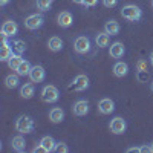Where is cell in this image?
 Here are the masks:
<instances>
[{
	"label": "cell",
	"instance_id": "1",
	"mask_svg": "<svg viewBox=\"0 0 153 153\" xmlns=\"http://www.w3.org/2000/svg\"><path fill=\"white\" fill-rule=\"evenodd\" d=\"M121 16H123V19L129 20V22H138L143 17V12L139 9V6H136V5H126L121 8Z\"/></svg>",
	"mask_w": 153,
	"mask_h": 153
},
{
	"label": "cell",
	"instance_id": "2",
	"mask_svg": "<svg viewBox=\"0 0 153 153\" xmlns=\"http://www.w3.org/2000/svg\"><path fill=\"white\" fill-rule=\"evenodd\" d=\"M16 129L20 133H29L34 130V121L28 115H20L16 121Z\"/></svg>",
	"mask_w": 153,
	"mask_h": 153
},
{
	"label": "cell",
	"instance_id": "3",
	"mask_svg": "<svg viewBox=\"0 0 153 153\" xmlns=\"http://www.w3.org/2000/svg\"><path fill=\"white\" fill-rule=\"evenodd\" d=\"M60 98V92H58V89L55 86H45L43 87V91H42V100L45 101V103H57Z\"/></svg>",
	"mask_w": 153,
	"mask_h": 153
},
{
	"label": "cell",
	"instance_id": "4",
	"mask_svg": "<svg viewBox=\"0 0 153 153\" xmlns=\"http://www.w3.org/2000/svg\"><path fill=\"white\" fill-rule=\"evenodd\" d=\"M74 49H75V52H78V54H87L89 49H91V40H89L86 35L76 37L75 42H74Z\"/></svg>",
	"mask_w": 153,
	"mask_h": 153
},
{
	"label": "cell",
	"instance_id": "5",
	"mask_svg": "<svg viewBox=\"0 0 153 153\" xmlns=\"http://www.w3.org/2000/svg\"><path fill=\"white\" fill-rule=\"evenodd\" d=\"M109 129L112 133L115 135H123L127 129V124H126V120L121 118V117H117V118H113L109 124Z\"/></svg>",
	"mask_w": 153,
	"mask_h": 153
},
{
	"label": "cell",
	"instance_id": "6",
	"mask_svg": "<svg viewBox=\"0 0 153 153\" xmlns=\"http://www.w3.org/2000/svg\"><path fill=\"white\" fill-rule=\"evenodd\" d=\"M43 22H45V19H43L42 14H31V16H28L26 19H25V26H26L28 29H31V31H34V29L40 28L43 25Z\"/></svg>",
	"mask_w": 153,
	"mask_h": 153
},
{
	"label": "cell",
	"instance_id": "7",
	"mask_svg": "<svg viewBox=\"0 0 153 153\" xmlns=\"http://www.w3.org/2000/svg\"><path fill=\"white\" fill-rule=\"evenodd\" d=\"M45 75H46V72H45V68H43V66L35 65V66L31 68L29 78H31L32 83H42V81L45 80Z\"/></svg>",
	"mask_w": 153,
	"mask_h": 153
},
{
	"label": "cell",
	"instance_id": "8",
	"mask_svg": "<svg viewBox=\"0 0 153 153\" xmlns=\"http://www.w3.org/2000/svg\"><path fill=\"white\" fill-rule=\"evenodd\" d=\"M89 87V78H87V75H76L74 81H72V86L71 89H74V91H86V89Z\"/></svg>",
	"mask_w": 153,
	"mask_h": 153
},
{
	"label": "cell",
	"instance_id": "9",
	"mask_svg": "<svg viewBox=\"0 0 153 153\" xmlns=\"http://www.w3.org/2000/svg\"><path fill=\"white\" fill-rule=\"evenodd\" d=\"M19 31V26H17V23L14 20H6L3 23V26H2V35L3 37H14Z\"/></svg>",
	"mask_w": 153,
	"mask_h": 153
},
{
	"label": "cell",
	"instance_id": "10",
	"mask_svg": "<svg viewBox=\"0 0 153 153\" xmlns=\"http://www.w3.org/2000/svg\"><path fill=\"white\" fill-rule=\"evenodd\" d=\"M98 110L103 115H110L115 110V103L110 98H103V100H100V103H98Z\"/></svg>",
	"mask_w": 153,
	"mask_h": 153
},
{
	"label": "cell",
	"instance_id": "11",
	"mask_svg": "<svg viewBox=\"0 0 153 153\" xmlns=\"http://www.w3.org/2000/svg\"><path fill=\"white\" fill-rule=\"evenodd\" d=\"M72 112H74V115H76V117H84V115H87V112H89V103L86 100H78L74 104Z\"/></svg>",
	"mask_w": 153,
	"mask_h": 153
},
{
	"label": "cell",
	"instance_id": "12",
	"mask_svg": "<svg viewBox=\"0 0 153 153\" xmlns=\"http://www.w3.org/2000/svg\"><path fill=\"white\" fill-rule=\"evenodd\" d=\"M12 55H14V54H12V48L8 43L6 37H3V40H2V51H0V60H2V61H8Z\"/></svg>",
	"mask_w": 153,
	"mask_h": 153
},
{
	"label": "cell",
	"instance_id": "13",
	"mask_svg": "<svg viewBox=\"0 0 153 153\" xmlns=\"http://www.w3.org/2000/svg\"><path fill=\"white\" fill-rule=\"evenodd\" d=\"M57 22H58V25H60L61 28H69L71 25H72V22H74V17H72L71 12L63 11V12H60V14H58Z\"/></svg>",
	"mask_w": 153,
	"mask_h": 153
},
{
	"label": "cell",
	"instance_id": "14",
	"mask_svg": "<svg viewBox=\"0 0 153 153\" xmlns=\"http://www.w3.org/2000/svg\"><path fill=\"white\" fill-rule=\"evenodd\" d=\"M126 52V49H124V45L121 42H115L110 45V57L112 58H121Z\"/></svg>",
	"mask_w": 153,
	"mask_h": 153
},
{
	"label": "cell",
	"instance_id": "15",
	"mask_svg": "<svg viewBox=\"0 0 153 153\" xmlns=\"http://www.w3.org/2000/svg\"><path fill=\"white\" fill-rule=\"evenodd\" d=\"M11 146H12V149H14L16 152H19V153H23L25 150H26V143H25V138L22 135H17V136L12 138Z\"/></svg>",
	"mask_w": 153,
	"mask_h": 153
},
{
	"label": "cell",
	"instance_id": "16",
	"mask_svg": "<svg viewBox=\"0 0 153 153\" xmlns=\"http://www.w3.org/2000/svg\"><path fill=\"white\" fill-rule=\"evenodd\" d=\"M49 120L52 121L54 124L61 123L63 120H65V112H63V109H60V107L51 109V112H49Z\"/></svg>",
	"mask_w": 153,
	"mask_h": 153
},
{
	"label": "cell",
	"instance_id": "17",
	"mask_svg": "<svg viewBox=\"0 0 153 153\" xmlns=\"http://www.w3.org/2000/svg\"><path fill=\"white\" fill-rule=\"evenodd\" d=\"M113 74H115V76H118V78H123V76H126L127 74H129V66H127V63L118 61L117 65L113 66Z\"/></svg>",
	"mask_w": 153,
	"mask_h": 153
},
{
	"label": "cell",
	"instance_id": "18",
	"mask_svg": "<svg viewBox=\"0 0 153 153\" xmlns=\"http://www.w3.org/2000/svg\"><path fill=\"white\" fill-rule=\"evenodd\" d=\"M34 92H35V89H34V84L31 83H26V84H23L20 87V97L25 98V100H29L34 97Z\"/></svg>",
	"mask_w": 153,
	"mask_h": 153
},
{
	"label": "cell",
	"instance_id": "19",
	"mask_svg": "<svg viewBox=\"0 0 153 153\" xmlns=\"http://www.w3.org/2000/svg\"><path fill=\"white\" fill-rule=\"evenodd\" d=\"M48 48L49 51H52V52H58V51L63 49V42L60 37H51L49 42H48Z\"/></svg>",
	"mask_w": 153,
	"mask_h": 153
},
{
	"label": "cell",
	"instance_id": "20",
	"mask_svg": "<svg viewBox=\"0 0 153 153\" xmlns=\"http://www.w3.org/2000/svg\"><path fill=\"white\" fill-rule=\"evenodd\" d=\"M104 31H106L109 35H117V34L120 32V25H118V22H117V20H109V22H106Z\"/></svg>",
	"mask_w": 153,
	"mask_h": 153
},
{
	"label": "cell",
	"instance_id": "21",
	"mask_svg": "<svg viewBox=\"0 0 153 153\" xmlns=\"http://www.w3.org/2000/svg\"><path fill=\"white\" fill-rule=\"evenodd\" d=\"M95 42H97V46H100V48H107L109 42H110V35L104 31V32H101V34L97 35Z\"/></svg>",
	"mask_w": 153,
	"mask_h": 153
},
{
	"label": "cell",
	"instance_id": "22",
	"mask_svg": "<svg viewBox=\"0 0 153 153\" xmlns=\"http://www.w3.org/2000/svg\"><path fill=\"white\" fill-rule=\"evenodd\" d=\"M40 144L46 149V152H54V149H55V146H57L55 139H54L52 136H43L42 141H40Z\"/></svg>",
	"mask_w": 153,
	"mask_h": 153
},
{
	"label": "cell",
	"instance_id": "23",
	"mask_svg": "<svg viewBox=\"0 0 153 153\" xmlns=\"http://www.w3.org/2000/svg\"><path fill=\"white\" fill-rule=\"evenodd\" d=\"M22 61H23L22 54H14V55L8 60V66H9V69H12V71H17L19 66L22 65Z\"/></svg>",
	"mask_w": 153,
	"mask_h": 153
},
{
	"label": "cell",
	"instance_id": "24",
	"mask_svg": "<svg viewBox=\"0 0 153 153\" xmlns=\"http://www.w3.org/2000/svg\"><path fill=\"white\" fill-rule=\"evenodd\" d=\"M19 83H20L19 74H17V75H8L6 78H5V84H6V87H9V89H16V87L19 86Z\"/></svg>",
	"mask_w": 153,
	"mask_h": 153
},
{
	"label": "cell",
	"instance_id": "25",
	"mask_svg": "<svg viewBox=\"0 0 153 153\" xmlns=\"http://www.w3.org/2000/svg\"><path fill=\"white\" fill-rule=\"evenodd\" d=\"M31 65H29V61H26V60H23L22 61V65L19 66V69L16 71L19 75H22V76H25V75H29V72H31Z\"/></svg>",
	"mask_w": 153,
	"mask_h": 153
},
{
	"label": "cell",
	"instance_id": "26",
	"mask_svg": "<svg viewBox=\"0 0 153 153\" xmlns=\"http://www.w3.org/2000/svg\"><path fill=\"white\" fill-rule=\"evenodd\" d=\"M52 5V0H37V8L42 11H48Z\"/></svg>",
	"mask_w": 153,
	"mask_h": 153
},
{
	"label": "cell",
	"instance_id": "27",
	"mask_svg": "<svg viewBox=\"0 0 153 153\" xmlns=\"http://www.w3.org/2000/svg\"><path fill=\"white\" fill-rule=\"evenodd\" d=\"M14 48L17 51V54H23L25 51H26V45H25V42H22V40H17L14 43Z\"/></svg>",
	"mask_w": 153,
	"mask_h": 153
},
{
	"label": "cell",
	"instance_id": "28",
	"mask_svg": "<svg viewBox=\"0 0 153 153\" xmlns=\"http://www.w3.org/2000/svg\"><path fill=\"white\" fill-rule=\"evenodd\" d=\"M54 152H57V153H68V152H69V147H68L65 143H57Z\"/></svg>",
	"mask_w": 153,
	"mask_h": 153
},
{
	"label": "cell",
	"instance_id": "29",
	"mask_svg": "<svg viewBox=\"0 0 153 153\" xmlns=\"http://www.w3.org/2000/svg\"><path fill=\"white\" fill-rule=\"evenodd\" d=\"M103 3H104L106 8H113L115 5L118 3V0H103Z\"/></svg>",
	"mask_w": 153,
	"mask_h": 153
},
{
	"label": "cell",
	"instance_id": "30",
	"mask_svg": "<svg viewBox=\"0 0 153 153\" xmlns=\"http://www.w3.org/2000/svg\"><path fill=\"white\" fill-rule=\"evenodd\" d=\"M32 152H34V153H48V152H46V149H45L42 144H38L37 147H34V150H32Z\"/></svg>",
	"mask_w": 153,
	"mask_h": 153
},
{
	"label": "cell",
	"instance_id": "31",
	"mask_svg": "<svg viewBox=\"0 0 153 153\" xmlns=\"http://www.w3.org/2000/svg\"><path fill=\"white\" fill-rule=\"evenodd\" d=\"M97 2H98V0H84L83 5H86V6H95Z\"/></svg>",
	"mask_w": 153,
	"mask_h": 153
},
{
	"label": "cell",
	"instance_id": "32",
	"mask_svg": "<svg viewBox=\"0 0 153 153\" xmlns=\"http://www.w3.org/2000/svg\"><path fill=\"white\" fill-rule=\"evenodd\" d=\"M139 152H143V153L150 152V146H141V147H139Z\"/></svg>",
	"mask_w": 153,
	"mask_h": 153
},
{
	"label": "cell",
	"instance_id": "33",
	"mask_svg": "<svg viewBox=\"0 0 153 153\" xmlns=\"http://www.w3.org/2000/svg\"><path fill=\"white\" fill-rule=\"evenodd\" d=\"M126 152H127V153H132V152H139V147H129Z\"/></svg>",
	"mask_w": 153,
	"mask_h": 153
},
{
	"label": "cell",
	"instance_id": "34",
	"mask_svg": "<svg viewBox=\"0 0 153 153\" xmlns=\"http://www.w3.org/2000/svg\"><path fill=\"white\" fill-rule=\"evenodd\" d=\"M8 3H9V0H0V5H2V6H5Z\"/></svg>",
	"mask_w": 153,
	"mask_h": 153
},
{
	"label": "cell",
	"instance_id": "35",
	"mask_svg": "<svg viewBox=\"0 0 153 153\" xmlns=\"http://www.w3.org/2000/svg\"><path fill=\"white\" fill-rule=\"evenodd\" d=\"M74 3H80V5H83L84 3V0H72Z\"/></svg>",
	"mask_w": 153,
	"mask_h": 153
},
{
	"label": "cell",
	"instance_id": "36",
	"mask_svg": "<svg viewBox=\"0 0 153 153\" xmlns=\"http://www.w3.org/2000/svg\"><path fill=\"white\" fill-rule=\"evenodd\" d=\"M150 65H152V66H153V52H152V54H150Z\"/></svg>",
	"mask_w": 153,
	"mask_h": 153
},
{
	"label": "cell",
	"instance_id": "37",
	"mask_svg": "<svg viewBox=\"0 0 153 153\" xmlns=\"http://www.w3.org/2000/svg\"><path fill=\"white\" fill-rule=\"evenodd\" d=\"M150 152H152V153H153V143H152V144H150Z\"/></svg>",
	"mask_w": 153,
	"mask_h": 153
},
{
	"label": "cell",
	"instance_id": "38",
	"mask_svg": "<svg viewBox=\"0 0 153 153\" xmlns=\"http://www.w3.org/2000/svg\"><path fill=\"white\" fill-rule=\"evenodd\" d=\"M152 91H153V84H152Z\"/></svg>",
	"mask_w": 153,
	"mask_h": 153
},
{
	"label": "cell",
	"instance_id": "39",
	"mask_svg": "<svg viewBox=\"0 0 153 153\" xmlns=\"http://www.w3.org/2000/svg\"><path fill=\"white\" fill-rule=\"evenodd\" d=\"M152 6H153V0H152Z\"/></svg>",
	"mask_w": 153,
	"mask_h": 153
}]
</instances>
